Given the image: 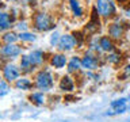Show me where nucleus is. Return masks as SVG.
I'll return each mask as SVG.
<instances>
[{"mask_svg":"<svg viewBox=\"0 0 130 122\" xmlns=\"http://www.w3.org/2000/svg\"><path fill=\"white\" fill-rule=\"evenodd\" d=\"M73 37H75L76 42H77V49H83L84 46H87V41L88 37L85 35V33L81 30V28H77V30H72L71 31Z\"/></svg>","mask_w":130,"mask_h":122,"instance_id":"nucleus-22","label":"nucleus"},{"mask_svg":"<svg viewBox=\"0 0 130 122\" xmlns=\"http://www.w3.org/2000/svg\"><path fill=\"white\" fill-rule=\"evenodd\" d=\"M92 6L104 23L114 20L119 15V6L115 3V0H93Z\"/></svg>","mask_w":130,"mask_h":122,"instance_id":"nucleus-2","label":"nucleus"},{"mask_svg":"<svg viewBox=\"0 0 130 122\" xmlns=\"http://www.w3.org/2000/svg\"><path fill=\"white\" fill-rule=\"evenodd\" d=\"M14 88L19 89V91H31L34 87V81H32L28 76H20L18 80L14 83Z\"/></svg>","mask_w":130,"mask_h":122,"instance_id":"nucleus-18","label":"nucleus"},{"mask_svg":"<svg viewBox=\"0 0 130 122\" xmlns=\"http://www.w3.org/2000/svg\"><path fill=\"white\" fill-rule=\"evenodd\" d=\"M16 20L11 16V14L8 11H0V31H8L15 28Z\"/></svg>","mask_w":130,"mask_h":122,"instance_id":"nucleus-15","label":"nucleus"},{"mask_svg":"<svg viewBox=\"0 0 130 122\" xmlns=\"http://www.w3.org/2000/svg\"><path fill=\"white\" fill-rule=\"evenodd\" d=\"M0 41L2 45H10V43H19V33L12 28V30L4 31L0 35Z\"/></svg>","mask_w":130,"mask_h":122,"instance_id":"nucleus-19","label":"nucleus"},{"mask_svg":"<svg viewBox=\"0 0 130 122\" xmlns=\"http://www.w3.org/2000/svg\"><path fill=\"white\" fill-rule=\"evenodd\" d=\"M37 39H38V34H37V33H34L32 30L19 33V42H20V43H23V45L34 43Z\"/></svg>","mask_w":130,"mask_h":122,"instance_id":"nucleus-21","label":"nucleus"},{"mask_svg":"<svg viewBox=\"0 0 130 122\" xmlns=\"http://www.w3.org/2000/svg\"><path fill=\"white\" fill-rule=\"evenodd\" d=\"M87 50L92 52V53H96V54H103V53H102V49H100L99 35H95V37L88 38V41H87Z\"/></svg>","mask_w":130,"mask_h":122,"instance_id":"nucleus-23","label":"nucleus"},{"mask_svg":"<svg viewBox=\"0 0 130 122\" xmlns=\"http://www.w3.org/2000/svg\"><path fill=\"white\" fill-rule=\"evenodd\" d=\"M15 30L18 31V33L30 31V30H31V23H30V19H27V18H22V19H19L18 22L15 23Z\"/></svg>","mask_w":130,"mask_h":122,"instance_id":"nucleus-25","label":"nucleus"},{"mask_svg":"<svg viewBox=\"0 0 130 122\" xmlns=\"http://www.w3.org/2000/svg\"><path fill=\"white\" fill-rule=\"evenodd\" d=\"M19 68L20 71H22V75H31V73L35 72V65L32 64V61L30 60V56H28V53H23L22 56H20L19 58Z\"/></svg>","mask_w":130,"mask_h":122,"instance_id":"nucleus-14","label":"nucleus"},{"mask_svg":"<svg viewBox=\"0 0 130 122\" xmlns=\"http://www.w3.org/2000/svg\"><path fill=\"white\" fill-rule=\"evenodd\" d=\"M129 28H130V22L127 19L121 18V15H118L114 20H110L108 23H106V34L111 37L115 42H119L125 38Z\"/></svg>","mask_w":130,"mask_h":122,"instance_id":"nucleus-3","label":"nucleus"},{"mask_svg":"<svg viewBox=\"0 0 130 122\" xmlns=\"http://www.w3.org/2000/svg\"><path fill=\"white\" fill-rule=\"evenodd\" d=\"M104 58H106V63H107V64L114 65V67H118V65L122 64V60H123V53H122L119 49H115L114 52L106 54Z\"/></svg>","mask_w":130,"mask_h":122,"instance_id":"nucleus-20","label":"nucleus"},{"mask_svg":"<svg viewBox=\"0 0 130 122\" xmlns=\"http://www.w3.org/2000/svg\"><path fill=\"white\" fill-rule=\"evenodd\" d=\"M28 100L35 106H43L45 102H46V96H45V92L42 91H32L28 95Z\"/></svg>","mask_w":130,"mask_h":122,"instance_id":"nucleus-24","label":"nucleus"},{"mask_svg":"<svg viewBox=\"0 0 130 122\" xmlns=\"http://www.w3.org/2000/svg\"><path fill=\"white\" fill-rule=\"evenodd\" d=\"M121 77H123V79H130V63L125 65L123 72H122V76Z\"/></svg>","mask_w":130,"mask_h":122,"instance_id":"nucleus-30","label":"nucleus"},{"mask_svg":"<svg viewBox=\"0 0 130 122\" xmlns=\"http://www.w3.org/2000/svg\"><path fill=\"white\" fill-rule=\"evenodd\" d=\"M4 2H7L10 6H12V4H20L22 2H24V0H4Z\"/></svg>","mask_w":130,"mask_h":122,"instance_id":"nucleus-33","label":"nucleus"},{"mask_svg":"<svg viewBox=\"0 0 130 122\" xmlns=\"http://www.w3.org/2000/svg\"><path fill=\"white\" fill-rule=\"evenodd\" d=\"M10 83H7L6 80H0V96H6L7 92L10 91Z\"/></svg>","mask_w":130,"mask_h":122,"instance_id":"nucleus-28","label":"nucleus"},{"mask_svg":"<svg viewBox=\"0 0 130 122\" xmlns=\"http://www.w3.org/2000/svg\"><path fill=\"white\" fill-rule=\"evenodd\" d=\"M129 2H130V0H115V3H117L121 8L123 7V6H126V4H129Z\"/></svg>","mask_w":130,"mask_h":122,"instance_id":"nucleus-32","label":"nucleus"},{"mask_svg":"<svg viewBox=\"0 0 130 122\" xmlns=\"http://www.w3.org/2000/svg\"><path fill=\"white\" fill-rule=\"evenodd\" d=\"M99 42H100V49H102V53L106 56L108 54V53L114 52L117 48V42L114 41L111 37H108L106 33H103V34L99 35Z\"/></svg>","mask_w":130,"mask_h":122,"instance_id":"nucleus-13","label":"nucleus"},{"mask_svg":"<svg viewBox=\"0 0 130 122\" xmlns=\"http://www.w3.org/2000/svg\"><path fill=\"white\" fill-rule=\"evenodd\" d=\"M127 104V98H119V99H115L110 103V107L111 109H118V107H122V106H126Z\"/></svg>","mask_w":130,"mask_h":122,"instance_id":"nucleus-27","label":"nucleus"},{"mask_svg":"<svg viewBox=\"0 0 130 122\" xmlns=\"http://www.w3.org/2000/svg\"><path fill=\"white\" fill-rule=\"evenodd\" d=\"M60 38H61V33L58 30L52 31L50 35H49V46L53 48V49H56L57 45H58V42H60Z\"/></svg>","mask_w":130,"mask_h":122,"instance_id":"nucleus-26","label":"nucleus"},{"mask_svg":"<svg viewBox=\"0 0 130 122\" xmlns=\"http://www.w3.org/2000/svg\"><path fill=\"white\" fill-rule=\"evenodd\" d=\"M32 81H34V87L38 91L47 92L54 87V75L47 67L39 68L34 73V80Z\"/></svg>","mask_w":130,"mask_h":122,"instance_id":"nucleus-4","label":"nucleus"},{"mask_svg":"<svg viewBox=\"0 0 130 122\" xmlns=\"http://www.w3.org/2000/svg\"><path fill=\"white\" fill-rule=\"evenodd\" d=\"M129 98H130V94H129Z\"/></svg>","mask_w":130,"mask_h":122,"instance_id":"nucleus-34","label":"nucleus"},{"mask_svg":"<svg viewBox=\"0 0 130 122\" xmlns=\"http://www.w3.org/2000/svg\"><path fill=\"white\" fill-rule=\"evenodd\" d=\"M83 69V64H81V56L80 54H73L69 57L68 65H67V72L68 75H73Z\"/></svg>","mask_w":130,"mask_h":122,"instance_id":"nucleus-16","label":"nucleus"},{"mask_svg":"<svg viewBox=\"0 0 130 122\" xmlns=\"http://www.w3.org/2000/svg\"><path fill=\"white\" fill-rule=\"evenodd\" d=\"M24 53V46L23 43H10V45H2L0 46V57H2L3 63L8 61H14L16 58H20Z\"/></svg>","mask_w":130,"mask_h":122,"instance_id":"nucleus-6","label":"nucleus"},{"mask_svg":"<svg viewBox=\"0 0 130 122\" xmlns=\"http://www.w3.org/2000/svg\"><path fill=\"white\" fill-rule=\"evenodd\" d=\"M65 2H67L68 10L75 20H84L89 16V12L83 4V0H65Z\"/></svg>","mask_w":130,"mask_h":122,"instance_id":"nucleus-9","label":"nucleus"},{"mask_svg":"<svg viewBox=\"0 0 130 122\" xmlns=\"http://www.w3.org/2000/svg\"><path fill=\"white\" fill-rule=\"evenodd\" d=\"M28 56H30V60L32 61V64L35 65V68H41L49 60V54L46 53V50H43L41 48L30 49L28 50Z\"/></svg>","mask_w":130,"mask_h":122,"instance_id":"nucleus-12","label":"nucleus"},{"mask_svg":"<svg viewBox=\"0 0 130 122\" xmlns=\"http://www.w3.org/2000/svg\"><path fill=\"white\" fill-rule=\"evenodd\" d=\"M22 76V71L19 68V64H15L12 61L3 63L2 65V79L6 80L7 83L14 84L19 77Z\"/></svg>","mask_w":130,"mask_h":122,"instance_id":"nucleus-8","label":"nucleus"},{"mask_svg":"<svg viewBox=\"0 0 130 122\" xmlns=\"http://www.w3.org/2000/svg\"><path fill=\"white\" fill-rule=\"evenodd\" d=\"M75 87H76L75 79H73L71 75H64L60 79V83H58L60 91H62V92H73L75 91Z\"/></svg>","mask_w":130,"mask_h":122,"instance_id":"nucleus-17","label":"nucleus"},{"mask_svg":"<svg viewBox=\"0 0 130 122\" xmlns=\"http://www.w3.org/2000/svg\"><path fill=\"white\" fill-rule=\"evenodd\" d=\"M103 20L102 18L99 16L98 14V11L95 10V7H91V11H89V16L87 19V22L83 24V27H81V30L85 33V35L88 37V38H91V37H95V35H100L103 34L102 30H103Z\"/></svg>","mask_w":130,"mask_h":122,"instance_id":"nucleus-5","label":"nucleus"},{"mask_svg":"<svg viewBox=\"0 0 130 122\" xmlns=\"http://www.w3.org/2000/svg\"><path fill=\"white\" fill-rule=\"evenodd\" d=\"M127 104L126 106H122V107H118V109H115L114 110V115H119V114H125L126 111H127Z\"/></svg>","mask_w":130,"mask_h":122,"instance_id":"nucleus-31","label":"nucleus"},{"mask_svg":"<svg viewBox=\"0 0 130 122\" xmlns=\"http://www.w3.org/2000/svg\"><path fill=\"white\" fill-rule=\"evenodd\" d=\"M75 49H77V42L73 34L72 33H62L56 50L61 53H69V52H73Z\"/></svg>","mask_w":130,"mask_h":122,"instance_id":"nucleus-10","label":"nucleus"},{"mask_svg":"<svg viewBox=\"0 0 130 122\" xmlns=\"http://www.w3.org/2000/svg\"><path fill=\"white\" fill-rule=\"evenodd\" d=\"M103 61H106L104 54H96V53H92L87 49L81 54V64H83V69H85V71H98V68L102 65Z\"/></svg>","mask_w":130,"mask_h":122,"instance_id":"nucleus-7","label":"nucleus"},{"mask_svg":"<svg viewBox=\"0 0 130 122\" xmlns=\"http://www.w3.org/2000/svg\"><path fill=\"white\" fill-rule=\"evenodd\" d=\"M49 65L56 69V71H60V69H64L67 68L68 65V61H69V57L67 56V53H61V52H53L49 54Z\"/></svg>","mask_w":130,"mask_h":122,"instance_id":"nucleus-11","label":"nucleus"},{"mask_svg":"<svg viewBox=\"0 0 130 122\" xmlns=\"http://www.w3.org/2000/svg\"><path fill=\"white\" fill-rule=\"evenodd\" d=\"M30 23H31V30L41 34V33H52L57 30V20L56 16L50 11L38 8L30 14Z\"/></svg>","mask_w":130,"mask_h":122,"instance_id":"nucleus-1","label":"nucleus"},{"mask_svg":"<svg viewBox=\"0 0 130 122\" xmlns=\"http://www.w3.org/2000/svg\"><path fill=\"white\" fill-rule=\"evenodd\" d=\"M24 3H26V6L28 8H31L32 11H35V10H38V0H24Z\"/></svg>","mask_w":130,"mask_h":122,"instance_id":"nucleus-29","label":"nucleus"}]
</instances>
